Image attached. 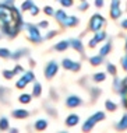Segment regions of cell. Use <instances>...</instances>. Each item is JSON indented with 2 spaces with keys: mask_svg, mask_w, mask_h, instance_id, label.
<instances>
[{
  "mask_svg": "<svg viewBox=\"0 0 127 133\" xmlns=\"http://www.w3.org/2000/svg\"><path fill=\"white\" fill-rule=\"evenodd\" d=\"M103 25H105V18L101 16V14H94V16L91 17V20H89V30L91 31L96 32V31H99Z\"/></svg>",
  "mask_w": 127,
  "mask_h": 133,
  "instance_id": "6da1fadb",
  "label": "cell"
},
{
  "mask_svg": "<svg viewBox=\"0 0 127 133\" xmlns=\"http://www.w3.org/2000/svg\"><path fill=\"white\" fill-rule=\"evenodd\" d=\"M103 118H105V114H103V112H96L95 115H92V116H91L89 119H87V121H85L84 126H82V130H84V132L91 130V129L94 128V125L98 123L99 121H102Z\"/></svg>",
  "mask_w": 127,
  "mask_h": 133,
  "instance_id": "7a4b0ae2",
  "label": "cell"
},
{
  "mask_svg": "<svg viewBox=\"0 0 127 133\" xmlns=\"http://www.w3.org/2000/svg\"><path fill=\"white\" fill-rule=\"evenodd\" d=\"M27 31H28V35H30V39L32 42H41L42 41V37L41 34H39L38 28H36L35 25H32V24H27Z\"/></svg>",
  "mask_w": 127,
  "mask_h": 133,
  "instance_id": "3957f363",
  "label": "cell"
},
{
  "mask_svg": "<svg viewBox=\"0 0 127 133\" xmlns=\"http://www.w3.org/2000/svg\"><path fill=\"white\" fill-rule=\"evenodd\" d=\"M57 69H59V66H57V63L56 62H49L48 64H46V67H45V77L46 78H52L54 74L57 73Z\"/></svg>",
  "mask_w": 127,
  "mask_h": 133,
  "instance_id": "277c9868",
  "label": "cell"
},
{
  "mask_svg": "<svg viewBox=\"0 0 127 133\" xmlns=\"http://www.w3.org/2000/svg\"><path fill=\"white\" fill-rule=\"evenodd\" d=\"M34 78H35L34 73H32V71H27V73H25L24 76L17 81V87H18V88H24L30 81H34Z\"/></svg>",
  "mask_w": 127,
  "mask_h": 133,
  "instance_id": "5b68a950",
  "label": "cell"
},
{
  "mask_svg": "<svg viewBox=\"0 0 127 133\" xmlns=\"http://www.w3.org/2000/svg\"><path fill=\"white\" fill-rule=\"evenodd\" d=\"M122 14V10H120V2L119 0H113L110 4V17L112 18H119Z\"/></svg>",
  "mask_w": 127,
  "mask_h": 133,
  "instance_id": "8992f818",
  "label": "cell"
},
{
  "mask_svg": "<svg viewBox=\"0 0 127 133\" xmlns=\"http://www.w3.org/2000/svg\"><path fill=\"white\" fill-rule=\"evenodd\" d=\"M63 67L64 69H67V70H73V71H77V70H80V63H75V62H73V60H70V59H63Z\"/></svg>",
  "mask_w": 127,
  "mask_h": 133,
  "instance_id": "52a82bcc",
  "label": "cell"
},
{
  "mask_svg": "<svg viewBox=\"0 0 127 133\" xmlns=\"http://www.w3.org/2000/svg\"><path fill=\"white\" fill-rule=\"evenodd\" d=\"M80 104H81V99H80L78 97H75V95H71L66 99V105L68 108H75V107H78Z\"/></svg>",
  "mask_w": 127,
  "mask_h": 133,
  "instance_id": "ba28073f",
  "label": "cell"
},
{
  "mask_svg": "<svg viewBox=\"0 0 127 133\" xmlns=\"http://www.w3.org/2000/svg\"><path fill=\"white\" fill-rule=\"evenodd\" d=\"M80 122V116L77 114H71V115H68L67 116V119H66V125L67 126H70V128H73V126H75Z\"/></svg>",
  "mask_w": 127,
  "mask_h": 133,
  "instance_id": "9c48e42d",
  "label": "cell"
},
{
  "mask_svg": "<svg viewBox=\"0 0 127 133\" xmlns=\"http://www.w3.org/2000/svg\"><path fill=\"white\" fill-rule=\"evenodd\" d=\"M77 24H78L77 17H74V16H67L66 20H64V23H63V27H74V25H77Z\"/></svg>",
  "mask_w": 127,
  "mask_h": 133,
  "instance_id": "30bf717a",
  "label": "cell"
},
{
  "mask_svg": "<svg viewBox=\"0 0 127 133\" xmlns=\"http://www.w3.org/2000/svg\"><path fill=\"white\" fill-rule=\"evenodd\" d=\"M13 115H14V118L21 119V118H27L30 114H28V111H25V109H16V111H13Z\"/></svg>",
  "mask_w": 127,
  "mask_h": 133,
  "instance_id": "8fae6325",
  "label": "cell"
},
{
  "mask_svg": "<svg viewBox=\"0 0 127 133\" xmlns=\"http://www.w3.org/2000/svg\"><path fill=\"white\" fill-rule=\"evenodd\" d=\"M54 17H56V20L59 21V23L63 25V23H64V20H66V17H67V14L63 11V10H59V11H56L54 13Z\"/></svg>",
  "mask_w": 127,
  "mask_h": 133,
  "instance_id": "7c38bea8",
  "label": "cell"
},
{
  "mask_svg": "<svg viewBox=\"0 0 127 133\" xmlns=\"http://www.w3.org/2000/svg\"><path fill=\"white\" fill-rule=\"evenodd\" d=\"M117 129H119V130H126V129H127V114H126V115H123L122 119L119 121Z\"/></svg>",
  "mask_w": 127,
  "mask_h": 133,
  "instance_id": "4fadbf2b",
  "label": "cell"
},
{
  "mask_svg": "<svg viewBox=\"0 0 127 133\" xmlns=\"http://www.w3.org/2000/svg\"><path fill=\"white\" fill-rule=\"evenodd\" d=\"M46 126H48V122H46L45 119H39L35 122V129L36 130H45Z\"/></svg>",
  "mask_w": 127,
  "mask_h": 133,
  "instance_id": "5bb4252c",
  "label": "cell"
},
{
  "mask_svg": "<svg viewBox=\"0 0 127 133\" xmlns=\"http://www.w3.org/2000/svg\"><path fill=\"white\" fill-rule=\"evenodd\" d=\"M70 46V42L68 41H61V42H59V44H56V51H59V52H61V51H66V49Z\"/></svg>",
  "mask_w": 127,
  "mask_h": 133,
  "instance_id": "9a60e30c",
  "label": "cell"
},
{
  "mask_svg": "<svg viewBox=\"0 0 127 133\" xmlns=\"http://www.w3.org/2000/svg\"><path fill=\"white\" fill-rule=\"evenodd\" d=\"M110 49H112V44L109 42V44H106L105 46H102V48H101V51H99V55H101V56H105V55H108V53L110 52Z\"/></svg>",
  "mask_w": 127,
  "mask_h": 133,
  "instance_id": "2e32d148",
  "label": "cell"
},
{
  "mask_svg": "<svg viewBox=\"0 0 127 133\" xmlns=\"http://www.w3.org/2000/svg\"><path fill=\"white\" fill-rule=\"evenodd\" d=\"M70 45H73V48H74V49L82 52V44H81V41H78V39H73V41H70Z\"/></svg>",
  "mask_w": 127,
  "mask_h": 133,
  "instance_id": "e0dca14e",
  "label": "cell"
},
{
  "mask_svg": "<svg viewBox=\"0 0 127 133\" xmlns=\"http://www.w3.org/2000/svg\"><path fill=\"white\" fill-rule=\"evenodd\" d=\"M89 62H91V64H94V66H98V64H101L103 62V59H102V56H92L89 59Z\"/></svg>",
  "mask_w": 127,
  "mask_h": 133,
  "instance_id": "ac0fdd59",
  "label": "cell"
},
{
  "mask_svg": "<svg viewBox=\"0 0 127 133\" xmlns=\"http://www.w3.org/2000/svg\"><path fill=\"white\" fill-rule=\"evenodd\" d=\"M105 38H106V34H105V32H101V30H99V31H96L95 37H94V39H95L96 42H101V41H103Z\"/></svg>",
  "mask_w": 127,
  "mask_h": 133,
  "instance_id": "d6986e66",
  "label": "cell"
},
{
  "mask_svg": "<svg viewBox=\"0 0 127 133\" xmlns=\"http://www.w3.org/2000/svg\"><path fill=\"white\" fill-rule=\"evenodd\" d=\"M41 91H42L41 84H39V83H35V84H34V90H32L34 95H35V97H39V95H41Z\"/></svg>",
  "mask_w": 127,
  "mask_h": 133,
  "instance_id": "ffe728a7",
  "label": "cell"
},
{
  "mask_svg": "<svg viewBox=\"0 0 127 133\" xmlns=\"http://www.w3.org/2000/svg\"><path fill=\"white\" fill-rule=\"evenodd\" d=\"M31 101V95L30 94H23V95H20V102H23V104H30Z\"/></svg>",
  "mask_w": 127,
  "mask_h": 133,
  "instance_id": "44dd1931",
  "label": "cell"
},
{
  "mask_svg": "<svg viewBox=\"0 0 127 133\" xmlns=\"http://www.w3.org/2000/svg\"><path fill=\"white\" fill-rule=\"evenodd\" d=\"M7 128H9V121L6 118H2L0 119V130H6Z\"/></svg>",
  "mask_w": 127,
  "mask_h": 133,
  "instance_id": "7402d4cb",
  "label": "cell"
},
{
  "mask_svg": "<svg viewBox=\"0 0 127 133\" xmlns=\"http://www.w3.org/2000/svg\"><path fill=\"white\" fill-rule=\"evenodd\" d=\"M0 56H2V57H4V59H7V57H10V56H11V53H10L9 49L2 48V49H0Z\"/></svg>",
  "mask_w": 127,
  "mask_h": 133,
  "instance_id": "603a6c76",
  "label": "cell"
},
{
  "mask_svg": "<svg viewBox=\"0 0 127 133\" xmlns=\"http://www.w3.org/2000/svg\"><path fill=\"white\" fill-rule=\"evenodd\" d=\"M105 73H96L95 76H94V80H95L96 83H101V81H103L105 80Z\"/></svg>",
  "mask_w": 127,
  "mask_h": 133,
  "instance_id": "cb8c5ba5",
  "label": "cell"
},
{
  "mask_svg": "<svg viewBox=\"0 0 127 133\" xmlns=\"http://www.w3.org/2000/svg\"><path fill=\"white\" fill-rule=\"evenodd\" d=\"M32 4H34V3H32V0H27V2H24V4L21 6V9H23V11H25V10H30Z\"/></svg>",
  "mask_w": 127,
  "mask_h": 133,
  "instance_id": "d4e9b609",
  "label": "cell"
},
{
  "mask_svg": "<svg viewBox=\"0 0 127 133\" xmlns=\"http://www.w3.org/2000/svg\"><path fill=\"white\" fill-rule=\"evenodd\" d=\"M106 109L108 111H116V105L112 101H106Z\"/></svg>",
  "mask_w": 127,
  "mask_h": 133,
  "instance_id": "484cf974",
  "label": "cell"
},
{
  "mask_svg": "<svg viewBox=\"0 0 127 133\" xmlns=\"http://www.w3.org/2000/svg\"><path fill=\"white\" fill-rule=\"evenodd\" d=\"M108 71L110 74H116V66H115V64H112V63H109L108 64Z\"/></svg>",
  "mask_w": 127,
  "mask_h": 133,
  "instance_id": "4316f807",
  "label": "cell"
},
{
  "mask_svg": "<svg viewBox=\"0 0 127 133\" xmlns=\"http://www.w3.org/2000/svg\"><path fill=\"white\" fill-rule=\"evenodd\" d=\"M30 11H31V14H32V16H38V13H39V9H38L36 6H34V4H32V6H31V9H30Z\"/></svg>",
  "mask_w": 127,
  "mask_h": 133,
  "instance_id": "83f0119b",
  "label": "cell"
},
{
  "mask_svg": "<svg viewBox=\"0 0 127 133\" xmlns=\"http://www.w3.org/2000/svg\"><path fill=\"white\" fill-rule=\"evenodd\" d=\"M59 2H60L64 7H70V6H73V0H59Z\"/></svg>",
  "mask_w": 127,
  "mask_h": 133,
  "instance_id": "f1b7e54d",
  "label": "cell"
},
{
  "mask_svg": "<svg viewBox=\"0 0 127 133\" xmlns=\"http://www.w3.org/2000/svg\"><path fill=\"white\" fill-rule=\"evenodd\" d=\"M3 76H4L6 78H13V76H14V71H9V70H4V71H3Z\"/></svg>",
  "mask_w": 127,
  "mask_h": 133,
  "instance_id": "f546056e",
  "label": "cell"
},
{
  "mask_svg": "<svg viewBox=\"0 0 127 133\" xmlns=\"http://www.w3.org/2000/svg\"><path fill=\"white\" fill-rule=\"evenodd\" d=\"M122 66H123V69H124V70H127V55L122 59Z\"/></svg>",
  "mask_w": 127,
  "mask_h": 133,
  "instance_id": "4dcf8cb0",
  "label": "cell"
},
{
  "mask_svg": "<svg viewBox=\"0 0 127 133\" xmlns=\"http://www.w3.org/2000/svg\"><path fill=\"white\" fill-rule=\"evenodd\" d=\"M45 13L46 14H49V16H53V9H52V7H45Z\"/></svg>",
  "mask_w": 127,
  "mask_h": 133,
  "instance_id": "1f68e13d",
  "label": "cell"
},
{
  "mask_svg": "<svg viewBox=\"0 0 127 133\" xmlns=\"http://www.w3.org/2000/svg\"><path fill=\"white\" fill-rule=\"evenodd\" d=\"M48 25H49L48 21H41V23H39V27L41 28H48Z\"/></svg>",
  "mask_w": 127,
  "mask_h": 133,
  "instance_id": "d6a6232c",
  "label": "cell"
},
{
  "mask_svg": "<svg viewBox=\"0 0 127 133\" xmlns=\"http://www.w3.org/2000/svg\"><path fill=\"white\" fill-rule=\"evenodd\" d=\"M16 73H23V67L21 66H16V69H14V74Z\"/></svg>",
  "mask_w": 127,
  "mask_h": 133,
  "instance_id": "836d02e7",
  "label": "cell"
},
{
  "mask_svg": "<svg viewBox=\"0 0 127 133\" xmlns=\"http://www.w3.org/2000/svg\"><path fill=\"white\" fill-rule=\"evenodd\" d=\"M95 6L96 7H102L103 6V0H95Z\"/></svg>",
  "mask_w": 127,
  "mask_h": 133,
  "instance_id": "e575fe53",
  "label": "cell"
},
{
  "mask_svg": "<svg viewBox=\"0 0 127 133\" xmlns=\"http://www.w3.org/2000/svg\"><path fill=\"white\" fill-rule=\"evenodd\" d=\"M54 35H56V31H50V32H49V34H48V35H46V38H49V39H50V38H53V37H54Z\"/></svg>",
  "mask_w": 127,
  "mask_h": 133,
  "instance_id": "d590c367",
  "label": "cell"
},
{
  "mask_svg": "<svg viewBox=\"0 0 127 133\" xmlns=\"http://www.w3.org/2000/svg\"><path fill=\"white\" fill-rule=\"evenodd\" d=\"M96 44H98V42L95 41V39H91V41H89V46H91V48H94Z\"/></svg>",
  "mask_w": 127,
  "mask_h": 133,
  "instance_id": "8d00e7d4",
  "label": "cell"
},
{
  "mask_svg": "<svg viewBox=\"0 0 127 133\" xmlns=\"http://www.w3.org/2000/svg\"><path fill=\"white\" fill-rule=\"evenodd\" d=\"M87 7H88V3H85V2H84V3H82V4H81V6H80V10H85Z\"/></svg>",
  "mask_w": 127,
  "mask_h": 133,
  "instance_id": "74e56055",
  "label": "cell"
},
{
  "mask_svg": "<svg viewBox=\"0 0 127 133\" xmlns=\"http://www.w3.org/2000/svg\"><path fill=\"white\" fill-rule=\"evenodd\" d=\"M122 27L123 28H127V20H123L122 21Z\"/></svg>",
  "mask_w": 127,
  "mask_h": 133,
  "instance_id": "f35d334b",
  "label": "cell"
},
{
  "mask_svg": "<svg viewBox=\"0 0 127 133\" xmlns=\"http://www.w3.org/2000/svg\"><path fill=\"white\" fill-rule=\"evenodd\" d=\"M126 51H127V42H126Z\"/></svg>",
  "mask_w": 127,
  "mask_h": 133,
  "instance_id": "ab89813d",
  "label": "cell"
}]
</instances>
